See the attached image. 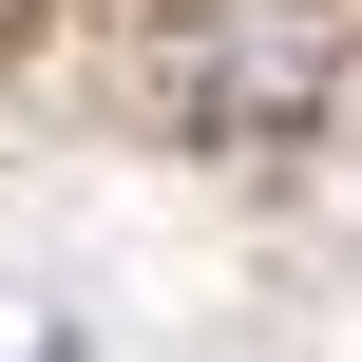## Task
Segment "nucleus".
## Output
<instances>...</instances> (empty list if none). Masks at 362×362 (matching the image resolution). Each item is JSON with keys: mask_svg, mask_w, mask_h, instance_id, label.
Masks as SVG:
<instances>
[{"mask_svg": "<svg viewBox=\"0 0 362 362\" xmlns=\"http://www.w3.org/2000/svg\"><path fill=\"white\" fill-rule=\"evenodd\" d=\"M0 362H76V325H57V305H19V286H0Z\"/></svg>", "mask_w": 362, "mask_h": 362, "instance_id": "obj_1", "label": "nucleus"}]
</instances>
